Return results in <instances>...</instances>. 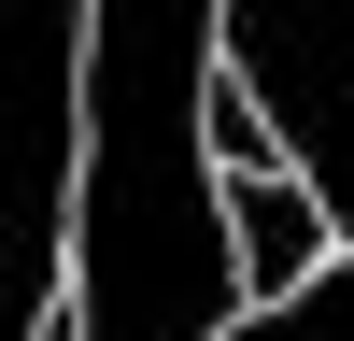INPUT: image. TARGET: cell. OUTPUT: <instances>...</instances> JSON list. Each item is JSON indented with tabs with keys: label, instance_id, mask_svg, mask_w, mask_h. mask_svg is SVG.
Segmentation results:
<instances>
[{
	"label": "cell",
	"instance_id": "obj_4",
	"mask_svg": "<svg viewBox=\"0 0 354 341\" xmlns=\"http://www.w3.org/2000/svg\"><path fill=\"white\" fill-rule=\"evenodd\" d=\"M227 341H354V242H340L326 270L298 284V299H255V313H241Z\"/></svg>",
	"mask_w": 354,
	"mask_h": 341
},
{
	"label": "cell",
	"instance_id": "obj_3",
	"mask_svg": "<svg viewBox=\"0 0 354 341\" xmlns=\"http://www.w3.org/2000/svg\"><path fill=\"white\" fill-rule=\"evenodd\" d=\"M227 227H241V284L255 299H298L340 256V213L312 199V170H227Z\"/></svg>",
	"mask_w": 354,
	"mask_h": 341
},
{
	"label": "cell",
	"instance_id": "obj_1",
	"mask_svg": "<svg viewBox=\"0 0 354 341\" xmlns=\"http://www.w3.org/2000/svg\"><path fill=\"white\" fill-rule=\"evenodd\" d=\"M227 0H100L85 43V199H71V341H227L241 227L213 170Z\"/></svg>",
	"mask_w": 354,
	"mask_h": 341
},
{
	"label": "cell",
	"instance_id": "obj_2",
	"mask_svg": "<svg viewBox=\"0 0 354 341\" xmlns=\"http://www.w3.org/2000/svg\"><path fill=\"white\" fill-rule=\"evenodd\" d=\"M227 71L270 100L283 157L354 242V0H227Z\"/></svg>",
	"mask_w": 354,
	"mask_h": 341
}]
</instances>
